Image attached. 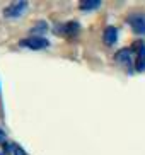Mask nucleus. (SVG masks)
Segmentation results:
<instances>
[{"instance_id": "1", "label": "nucleus", "mask_w": 145, "mask_h": 155, "mask_svg": "<svg viewBox=\"0 0 145 155\" xmlns=\"http://www.w3.org/2000/svg\"><path fill=\"white\" fill-rule=\"evenodd\" d=\"M132 51L135 56V70L143 72L145 70V43L142 39H137L132 45Z\"/></svg>"}, {"instance_id": "2", "label": "nucleus", "mask_w": 145, "mask_h": 155, "mask_svg": "<svg viewBox=\"0 0 145 155\" xmlns=\"http://www.w3.org/2000/svg\"><path fill=\"white\" fill-rule=\"evenodd\" d=\"M21 46H24V48H29V50H46L48 46H50V41L48 39H45L43 36H29V38H24L22 41L19 43Z\"/></svg>"}, {"instance_id": "3", "label": "nucleus", "mask_w": 145, "mask_h": 155, "mask_svg": "<svg viewBox=\"0 0 145 155\" xmlns=\"http://www.w3.org/2000/svg\"><path fill=\"white\" fill-rule=\"evenodd\" d=\"M79 29H80V28H79V22H73V21H70V22L58 24V26L55 28V32H56L58 36H63V38L72 39V38L77 36Z\"/></svg>"}, {"instance_id": "4", "label": "nucleus", "mask_w": 145, "mask_h": 155, "mask_svg": "<svg viewBox=\"0 0 145 155\" xmlns=\"http://www.w3.org/2000/svg\"><path fill=\"white\" fill-rule=\"evenodd\" d=\"M27 9V2H12L9 4L7 7L4 9V15L5 17H10V19H15V17H21V15L26 12Z\"/></svg>"}, {"instance_id": "5", "label": "nucleus", "mask_w": 145, "mask_h": 155, "mask_svg": "<svg viewBox=\"0 0 145 155\" xmlns=\"http://www.w3.org/2000/svg\"><path fill=\"white\" fill-rule=\"evenodd\" d=\"M116 61L121 63L123 67H126L128 70H132V67H135V56H133L132 48H123L116 53Z\"/></svg>"}, {"instance_id": "6", "label": "nucleus", "mask_w": 145, "mask_h": 155, "mask_svg": "<svg viewBox=\"0 0 145 155\" xmlns=\"http://www.w3.org/2000/svg\"><path fill=\"white\" fill-rule=\"evenodd\" d=\"M128 24L132 26L133 32H137V34H143L145 32V15L143 14H138V12L132 14L128 17Z\"/></svg>"}, {"instance_id": "7", "label": "nucleus", "mask_w": 145, "mask_h": 155, "mask_svg": "<svg viewBox=\"0 0 145 155\" xmlns=\"http://www.w3.org/2000/svg\"><path fill=\"white\" fill-rule=\"evenodd\" d=\"M103 39L108 46H113L114 43L118 41V29L114 28V26H108L103 32Z\"/></svg>"}, {"instance_id": "8", "label": "nucleus", "mask_w": 145, "mask_h": 155, "mask_svg": "<svg viewBox=\"0 0 145 155\" xmlns=\"http://www.w3.org/2000/svg\"><path fill=\"white\" fill-rule=\"evenodd\" d=\"M101 7V2L99 0H86V2H80L79 4V9L80 10H86V12H91V10H96Z\"/></svg>"}, {"instance_id": "9", "label": "nucleus", "mask_w": 145, "mask_h": 155, "mask_svg": "<svg viewBox=\"0 0 145 155\" xmlns=\"http://www.w3.org/2000/svg\"><path fill=\"white\" fill-rule=\"evenodd\" d=\"M10 150L14 152V155H26V153H24V150L19 145H12V148H10Z\"/></svg>"}, {"instance_id": "10", "label": "nucleus", "mask_w": 145, "mask_h": 155, "mask_svg": "<svg viewBox=\"0 0 145 155\" xmlns=\"http://www.w3.org/2000/svg\"><path fill=\"white\" fill-rule=\"evenodd\" d=\"M0 143H5V133L0 130Z\"/></svg>"}]
</instances>
